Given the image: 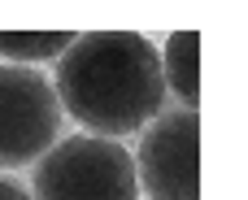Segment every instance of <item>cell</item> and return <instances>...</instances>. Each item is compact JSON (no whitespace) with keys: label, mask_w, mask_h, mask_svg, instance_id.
I'll use <instances>...</instances> for the list:
<instances>
[{"label":"cell","mask_w":248,"mask_h":200,"mask_svg":"<svg viewBox=\"0 0 248 200\" xmlns=\"http://www.w3.org/2000/svg\"><path fill=\"white\" fill-rule=\"evenodd\" d=\"M57 105L96 139H122L148 126L166 105L161 52L135 31H87L57 61Z\"/></svg>","instance_id":"obj_1"},{"label":"cell","mask_w":248,"mask_h":200,"mask_svg":"<svg viewBox=\"0 0 248 200\" xmlns=\"http://www.w3.org/2000/svg\"><path fill=\"white\" fill-rule=\"evenodd\" d=\"M31 200H135V161L122 144L96 135L57 139L31 174Z\"/></svg>","instance_id":"obj_2"},{"label":"cell","mask_w":248,"mask_h":200,"mask_svg":"<svg viewBox=\"0 0 248 200\" xmlns=\"http://www.w3.org/2000/svg\"><path fill=\"white\" fill-rule=\"evenodd\" d=\"M61 135V105L52 78L31 65L0 61V170L39 161Z\"/></svg>","instance_id":"obj_3"},{"label":"cell","mask_w":248,"mask_h":200,"mask_svg":"<svg viewBox=\"0 0 248 200\" xmlns=\"http://www.w3.org/2000/svg\"><path fill=\"white\" fill-rule=\"evenodd\" d=\"M131 161L148 200H201V113H157L144 126Z\"/></svg>","instance_id":"obj_4"},{"label":"cell","mask_w":248,"mask_h":200,"mask_svg":"<svg viewBox=\"0 0 248 200\" xmlns=\"http://www.w3.org/2000/svg\"><path fill=\"white\" fill-rule=\"evenodd\" d=\"M161 78L183 100V109L196 113V105H201V35L196 31H174L166 39V48H161Z\"/></svg>","instance_id":"obj_5"},{"label":"cell","mask_w":248,"mask_h":200,"mask_svg":"<svg viewBox=\"0 0 248 200\" xmlns=\"http://www.w3.org/2000/svg\"><path fill=\"white\" fill-rule=\"evenodd\" d=\"M70 44H74L70 31H0V57H4V65H31V61L61 57Z\"/></svg>","instance_id":"obj_6"},{"label":"cell","mask_w":248,"mask_h":200,"mask_svg":"<svg viewBox=\"0 0 248 200\" xmlns=\"http://www.w3.org/2000/svg\"><path fill=\"white\" fill-rule=\"evenodd\" d=\"M0 200H31V196H26V187H22V183L0 179Z\"/></svg>","instance_id":"obj_7"}]
</instances>
